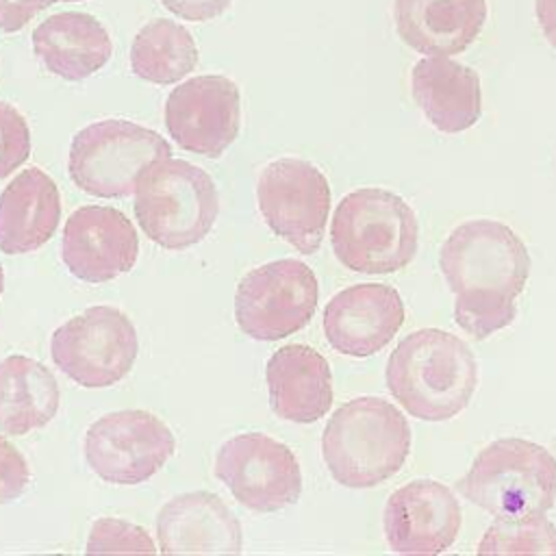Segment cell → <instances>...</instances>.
<instances>
[{
    "label": "cell",
    "instance_id": "obj_22",
    "mask_svg": "<svg viewBox=\"0 0 556 556\" xmlns=\"http://www.w3.org/2000/svg\"><path fill=\"white\" fill-rule=\"evenodd\" d=\"M33 50L48 72L76 83L109 63L113 41L93 15L63 11L46 17L33 30Z\"/></svg>",
    "mask_w": 556,
    "mask_h": 556
},
{
    "label": "cell",
    "instance_id": "obj_28",
    "mask_svg": "<svg viewBox=\"0 0 556 556\" xmlns=\"http://www.w3.org/2000/svg\"><path fill=\"white\" fill-rule=\"evenodd\" d=\"M30 471L22 452L4 437H0V504L20 497L28 484Z\"/></svg>",
    "mask_w": 556,
    "mask_h": 556
},
{
    "label": "cell",
    "instance_id": "obj_25",
    "mask_svg": "<svg viewBox=\"0 0 556 556\" xmlns=\"http://www.w3.org/2000/svg\"><path fill=\"white\" fill-rule=\"evenodd\" d=\"M478 554H556V526L545 515L495 517Z\"/></svg>",
    "mask_w": 556,
    "mask_h": 556
},
{
    "label": "cell",
    "instance_id": "obj_24",
    "mask_svg": "<svg viewBox=\"0 0 556 556\" xmlns=\"http://www.w3.org/2000/svg\"><path fill=\"white\" fill-rule=\"evenodd\" d=\"M198 65V46L191 33L174 20H152L141 26L130 46V70L152 85H172Z\"/></svg>",
    "mask_w": 556,
    "mask_h": 556
},
{
    "label": "cell",
    "instance_id": "obj_26",
    "mask_svg": "<svg viewBox=\"0 0 556 556\" xmlns=\"http://www.w3.org/2000/svg\"><path fill=\"white\" fill-rule=\"evenodd\" d=\"M87 552H156V545L152 543L150 534L130 521L117 519V517H102L93 523L89 539H87Z\"/></svg>",
    "mask_w": 556,
    "mask_h": 556
},
{
    "label": "cell",
    "instance_id": "obj_16",
    "mask_svg": "<svg viewBox=\"0 0 556 556\" xmlns=\"http://www.w3.org/2000/svg\"><path fill=\"white\" fill-rule=\"evenodd\" d=\"M404 324V302L382 282L352 285L324 308V334L332 350L365 358L380 352Z\"/></svg>",
    "mask_w": 556,
    "mask_h": 556
},
{
    "label": "cell",
    "instance_id": "obj_6",
    "mask_svg": "<svg viewBox=\"0 0 556 556\" xmlns=\"http://www.w3.org/2000/svg\"><path fill=\"white\" fill-rule=\"evenodd\" d=\"M219 211L217 187L198 165L182 159H156L135 189V217L141 230L165 250L200 243Z\"/></svg>",
    "mask_w": 556,
    "mask_h": 556
},
{
    "label": "cell",
    "instance_id": "obj_3",
    "mask_svg": "<svg viewBox=\"0 0 556 556\" xmlns=\"http://www.w3.org/2000/svg\"><path fill=\"white\" fill-rule=\"evenodd\" d=\"M408 452V419L376 395H361L339 406L321 434L324 463L348 489H371L389 480L406 463Z\"/></svg>",
    "mask_w": 556,
    "mask_h": 556
},
{
    "label": "cell",
    "instance_id": "obj_5",
    "mask_svg": "<svg viewBox=\"0 0 556 556\" xmlns=\"http://www.w3.org/2000/svg\"><path fill=\"white\" fill-rule=\"evenodd\" d=\"M456 491L493 517L545 515L556 504V458L539 443L497 439L480 450Z\"/></svg>",
    "mask_w": 556,
    "mask_h": 556
},
{
    "label": "cell",
    "instance_id": "obj_27",
    "mask_svg": "<svg viewBox=\"0 0 556 556\" xmlns=\"http://www.w3.org/2000/svg\"><path fill=\"white\" fill-rule=\"evenodd\" d=\"M30 154V130L26 117L0 100V178L15 172Z\"/></svg>",
    "mask_w": 556,
    "mask_h": 556
},
{
    "label": "cell",
    "instance_id": "obj_14",
    "mask_svg": "<svg viewBox=\"0 0 556 556\" xmlns=\"http://www.w3.org/2000/svg\"><path fill=\"white\" fill-rule=\"evenodd\" d=\"M460 504L450 486L419 478L395 489L384 506V536L400 554H441L458 536Z\"/></svg>",
    "mask_w": 556,
    "mask_h": 556
},
{
    "label": "cell",
    "instance_id": "obj_31",
    "mask_svg": "<svg viewBox=\"0 0 556 556\" xmlns=\"http://www.w3.org/2000/svg\"><path fill=\"white\" fill-rule=\"evenodd\" d=\"M536 20L549 46L556 48V0H536Z\"/></svg>",
    "mask_w": 556,
    "mask_h": 556
},
{
    "label": "cell",
    "instance_id": "obj_7",
    "mask_svg": "<svg viewBox=\"0 0 556 556\" xmlns=\"http://www.w3.org/2000/svg\"><path fill=\"white\" fill-rule=\"evenodd\" d=\"M172 146L156 130L128 119H100L78 130L70 146L67 169L78 189L96 198H126L141 172Z\"/></svg>",
    "mask_w": 556,
    "mask_h": 556
},
{
    "label": "cell",
    "instance_id": "obj_30",
    "mask_svg": "<svg viewBox=\"0 0 556 556\" xmlns=\"http://www.w3.org/2000/svg\"><path fill=\"white\" fill-rule=\"evenodd\" d=\"M167 11L187 22H206L219 17L232 0H159Z\"/></svg>",
    "mask_w": 556,
    "mask_h": 556
},
{
    "label": "cell",
    "instance_id": "obj_11",
    "mask_svg": "<svg viewBox=\"0 0 556 556\" xmlns=\"http://www.w3.org/2000/svg\"><path fill=\"white\" fill-rule=\"evenodd\" d=\"M174 434L156 415L139 408L106 413L85 434V458L111 484H141L174 454Z\"/></svg>",
    "mask_w": 556,
    "mask_h": 556
},
{
    "label": "cell",
    "instance_id": "obj_18",
    "mask_svg": "<svg viewBox=\"0 0 556 556\" xmlns=\"http://www.w3.org/2000/svg\"><path fill=\"white\" fill-rule=\"evenodd\" d=\"M271 410L293 424L321 419L332 404V374L328 361L304 343L278 348L265 367Z\"/></svg>",
    "mask_w": 556,
    "mask_h": 556
},
{
    "label": "cell",
    "instance_id": "obj_9",
    "mask_svg": "<svg viewBox=\"0 0 556 556\" xmlns=\"http://www.w3.org/2000/svg\"><path fill=\"white\" fill-rule=\"evenodd\" d=\"M132 321L113 306H91L59 326L50 341L54 365L76 384L102 389L119 382L137 358Z\"/></svg>",
    "mask_w": 556,
    "mask_h": 556
},
{
    "label": "cell",
    "instance_id": "obj_17",
    "mask_svg": "<svg viewBox=\"0 0 556 556\" xmlns=\"http://www.w3.org/2000/svg\"><path fill=\"white\" fill-rule=\"evenodd\" d=\"M159 549L165 554H239L243 532L226 502L208 491L169 500L156 515Z\"/></svg>",
    "mask_w": 556,
    "mask_h": 556
},
{
    "label": "cell",
    "instance_id": "obj_33",
    "mask_svg": "<svg viewBox=\"0 0 556 556\" xmlns=\"http://www.w3.org/2000/svg\"><path fill=\"white\" fill-rule=\"evenodd\" d=\"M52 2H59V0H52ZM63 2H78V0H63Z\"/></svg>",
    "mask_w": 556,
    "mask_h": 556
},
{
    "label": "cell",
    "instance_id": "obj_13",
    "mask_svg": "<svg viewBox=\"0 0 556 556\" xmlns=\"http://www.w3.org/2000/svg\"><path fill=\"white\" fill-rule=\"evenodd\" d=\"M241 124L239 87L217 74H204L174 87L165 102L169 137L187 152L217 159L237 139Z\"/></svg>",
    "mask_w": 556,
    "mask_h": 556
},
{
    "label": "cell",
    "instance_id": "obj_2",
    "mask_svg": "<svg viewBox=\"0 0 556 556\" xmlns=\"http://www.w3.org/2000/svg\"><path fill=\"white\" fill-rule=\"evenodd\" d=\"M387 387L402 408L421 421H447L465 410L478 387V363L452 332L421 328L406 334L384 369Z\"/></svg>",
    "mask_w": 556,
    "mask_h": 556
},
{
    "label": "cell",
    "instance_id": "obj_23",
    "mask_svg": "<svg viewBox=\"0 0 556 556\" xmlns=\"http://www.w3.org/2000/svg\"><path fill=\"white\" fill-rule=\"evenodd\" d=\"M59 402L56 378L46 365L22 354L0 361V432L20 437L43 428Z\"/></svg>",
    "mask_w": 556,
    "mask_h": 556
},
{
    "label": "cell",
    "instance_id": "obj_15",
    "mask_svg": "<svg viewBox=\"0 0 556 556\" xmlns=\"http://www.w3.org/2000/svg\"><path fill=\"white\" fill-rule=\"evenodd\" d=\"M137 256V230L117 208L87 204L74 211L63 226L61 258L83 282H109L130 271Z\"/></svg>",
    "mask_w": 556,
    "mask_h": 556
},
{
    "label": "cell",
    "instance_id": "obj_20",
    "mask_svg": "<svg viewBox=\"0 0 556 556\" xmlns=\"http://www.w3.org/2000/svg\"><path fill=\"white\" fill-rule=\"evenodd\" d=\"M410 91L428 122L441 132H463L482 115L478 72L447 56L417 61L410 72Z\"/></svg>",
    "mask_w": 556,
    "mask_h": 556
},
{
    "label": "cell",
    "instance_id": "obj_19",
    "mask_svg": "<svg viewBox=\"0 0 556 556\" xmlns=\"http://www.w3.org/2000/svg\"><path fill=\"white\" fill-rule=\"evenodd\" d=\"M400 39L426 56H452L469 48L486 22V0H395Z\"/></svg>",
    "mask_w": 556,
    "mask_h": 556
},
{
    "label": "cell",
    "instance_id": "obj_8",
    "mask_svg": "<svg viewBox=\"0 0 556 556\" xmlns=\"http://www.w3.org/2000/svg\"><path fill=\"white\" fill-rule=\"evenodd\" d=\"M319 285L313 269L298 258H278L248 271L235 293V319L256 341H278L315 315Z\"/></svg>",
    "mask_w": 556,
    "mask_h": 556
},
{
    "label": "cell",
    "instance_id": "obj_10",
    "mask_svg": "<svg viewBox=\"0 0 556 556\" xmlns=\"http://www.w3.org/2000/svg\"><path fill=\"white\" fill-rule=\"evenodd\" d=\"M265 224L302 254L319 250L330 213V185L321 169L304 159L269 163L256 185Z\"/></svg>",
    "mask_w": 556,
    "mask_h": 556
},
{
    "label": "cell",
    "instance_id": "obj_4",
    "mask_svg": "<svg viewBox=\"0 0 556 556\" xmlns=\"http://www.w3.org/2000/svg\"><path fill=\"white\" fill-rule=\"evenodd\" d=\"M332 252L352 271L380 276L406 267L419 245L417 215L397 193L365 187L350 191L330 224Z\"/></svg>",
    "mask_w": 556,
    "mask_h": 556
},
{
    "label": "cell",
    "instance_id": "obj_1",
    "mask_svg": "<svg viewBox=\"0 0 556 556\" xmlns=\"http://www.w3.org/2000/svg\"><path fill=\"white\" fill-rule=\"evenodd\" d=\"M439 267L456 295L454 319L467 334L482 341L515 319L530 254L510 226L486 217L458 224L441 245Z\"/></svg>",
    "mask_w": 556,
    "mask_h": 556
},
{
    "label": "cell",
    "instance_id": "obj_29",
    "mask_svg": "<svg viewBox=\"0 0 556 556\" xmlns=\"http://www.w3.org/2000/svg\"><path fill=\"white\" fill-rule=\"evenodd\" d=\"M54 4L52 0H0V30L17 33L22 30L41 9Z\"/></svg>",
    "mask_w": 556,
    "mask_h": 556
},
{
    "label": "cell",
    "instance_id": "obj_32",
    "mask_svg": "<svg viewBox=\"0 0 556 556\" xmlns=\"http://www.w3.org/2000/svg\"><path fill=\"white\" fill-rule=\"evenodd\" d=\"M4 291V271H2V263H0V295Z\"/></svg>",
    "mask_w": 556,
    "mask_h": 556
},
{
    "label": "cell",
    "instance_id": "obj_12",
    "mask_svg": "<svg viewBox=\"0 0 556 556\" xmlns=\"http://www.w3.org/2000/svg\"><path fill=\"white\" fill-rule=\"evenodd\" d=\"M215 476L250 510L274 513L298 502L302 471L295 454L263 432L228 439L215 456Z\"/></svg>",
    "mask_w": 556,
    "mask_h": 556
},
{
    "label": "cell",
    "instance_id": "obj_21",
    "mask_svg": "<svg viewBox=\"0 0 556 556\" xmlns=\"http://www.w3.org/2000/svg\"><path fill=\"white\" fill-rule=\"evenodd\" d=\"M61 195L56 182L39 167H26L0 191V250L26 254L56 232Z\"/></svg>",
    "mask_w": 556,
    "mask_h": 556
}]
</instances>
